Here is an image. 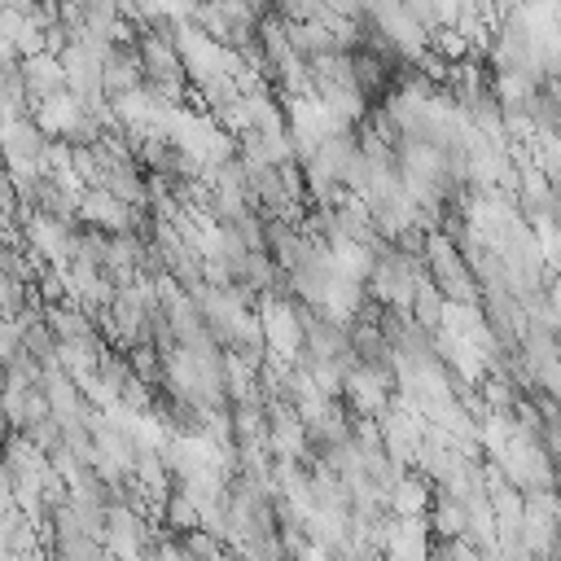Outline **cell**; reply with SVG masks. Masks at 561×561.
Returning <instances> with one entry per match:
<instances>
[{"mask_svg": "<svg viewBox=\"0 0 561 561\" xmlns=\"http://www.w3.org/2000/svg\"><path fill=\"white\" fill-rule=\"evenodd\" d=\"M430 491H434V482H430L425 473L403 469V473L394 478V486L386 491V513H390V517H421V513L430 508Z\"/></svg>", "mask_w": 561, "mask_h": 561, "instance_id": "3957f363", "label": "cell"}, {"mask_svg": "<svg viewBox=\"0 0 561 561\" xmlns=\"http://www.w3.org/2000/svg\"><path fill=\"white\" fill-rule=\"evenodd\" d=\"M136 83H140V53H136V44H110V53L101 57V88H105V96L123 92V88H136Z\"/></svg>", "mask_w": 561, "mask_h": 561, "instance_id": "277c9868", "label": "cell"}, {"mask_svg": "<svg viewBox=\"0 0 561 561\" xmlns=\"http://www.w3.org/2000/svg\"><path fill=\"white\" fill-rule=\"evenodd\" d=\"M408 311H412V320H416L421 329H438L443 294L434 289V280H430V276H425V280H416V289H412V302H408Z\"/></svg>", "mask_w": 561, "mask_h": 561, "instance_id": "7c38bea8", "label": "cell"}, {"mask_svg": "<svg viewBox=\"0 0 561 561\" xmlns=\"http://www.w3.org/2000/svg\"><path fill=\"white\" fill-rule=\"evenodd\" d=\"M285 39H289V48L307 61L311 53H324V48H333V39H329V31L316 22V18H298V22H285Z\"/></svg>", "mask_w": 561, "mask_h": 561, "instance_id": "9c48e42d", "label": "cell"}, {"mask_svg": "<svg viewBox=\"0 0 561 561\" xmlns=\"http://www.w3.org/2000/svg\"><path fill=\"white\" fill-rule=\"evenodd\" d=\"M188 526H197V508H193V500H188L180 486H171V491L162 495V530L180 535V530H188Z\"/></svg>", "mask_w": 561, "mask_h": 561, "instance_id": "4fadbf2b", "label": "cell"}, {"mask_svg": "<svg viewBox=\"0 0 561 561\" xmlns=\"http://www.w3.org/2000/svg\"><path fill=\"white\" fill-rule=\"evenodd\" d=\"M0 171H4V158H0Z\"/></svg>", "mask_w": 561, "mask_h": 561, "instance_id": "ffe728a7", "label": "cell"}, {"mask_svg": "<svg viewBox=\"0 0 561 561\" xmlns=\"http://www.w3.org/2000/svg\"><path fill=\"white\" fill-rule=\"evenodd\" d=\"M9 495H13V508H18L22 517H31V522L48 517V513H44V500H39V478H35V469H18L13 482H9Z\"/></svg>", "mask_w": 561, "mask_h": 561, "instance_id": "30bf717a", "label": "cell"}, {"mask_svg": "<svg viewBox=\"0 0 561 561\" xmlns=\"http://www.w3.org/2000/svg\"><path fill=\"white\" fill-rule=\"evenodd\" d=\"M4 434H9V421H4V412H0V438H4Z\"/></svg>", "mask_w": 561, "mask_h": 561, "instance_id": "d6986e66", "label": "cell"}, {"mask_svg": "<svg viewBox=\"0 0 561 561\" xmlns=\"http://www.w3.org/2000/svg\"><path fill=\"white\" fill-rule=\"evenodd\" d=\"M114 394H118V403H123V408L145 412V408H149V399H153V386H149V381H140L136 373H127V377L114 386Z\"/></svg>", "mask_w": 561, "mask_h": 561, "instance_id": "9a60e30c", "label": "cell"}, {"mask_svg": "<svg viewBox=\"0 0 561 561\" xmlns=\"http://www.w3.org/2000/svg\"><path fill=\"white\" fill-rule=\"evenodd\" d=\"M9 39H13L18 57H31V53H39V48H44V31H39V22H35L31 13H22V22H18V31H13Z\"/></svg>", "mask_w": 561, "mask_h": 561, "instance_id": "2e32d148", "label": "cell"}, {"mask_svg": "<svg viewBox=\"0 0 561 561\" xmlns=\"http://www.w3.org/2000/svg\"><path fill=\"white\" fill-rule=\"evenodd\" d=\"M158 105H162V101H153L140 83H136V88H123V92H110V110H114V123H118L123 131H140L145 123H153Z\"/></svg>", "mask_w": 561, "mask_h": 561, "instance_id": "8992f818", "label": "cell"}, {"mask_svg": "<svg viewBox=\"0 0 561 561\" xmlns=\"http://www.w3.org/2000/svg\"><path fill=\"white\" fill-rule=\"evenodd\" d=\"M394 390V368L390 364H368V359H355L342 377V399L351 412H364V416H377L386 408Z\"/></svg>", "mask_w": 561, "mask_h": 561, "instance_id": "6da1fadb", "label": "cell"}, {"mask_svg": "<svg viewBox=\"0 0 561 561\" xmlns=\"http://www.w3.org/2000/svg\"><path fill=\"white\" fill-rule=\"evenodd\" d=\"M123 359H127V368H131L140 381H149V386L162 381V359H158L153 342H131V346L123 351Z\"/></svg>", "mask_w": 561, "mask_h": 561, "instance_id": "5bb4252c", "label": "cell"}, {"mask_svg": "<svg viewBox=\"0 0 561 561\" xmlns=\"http://www.w3.org/2000/svg\"><path fill=\"white\" fill-rule=\"evenodd\" d=\"M70 167H75V175L83 184H101V162H96V153L88 145H70Z\"/></svg>", "mask_w": 561, "mask_h": 561, "instance_id": "e0dca14e", "label": "cell"}, {"mask_svg": "<svg viewBox=\"0 0 561 561\" xmlns=\"http://www.w3.org/2000/svg\"><path fill=\"white\" fill-rule=\"evenodd\" d=\"M219 368H224V399L228 403H263L254 368H245L232 346H219Z\"/></svg>", "mask_w": 561, "mask_h": 561, "instance_id": "5b68a950", "label": "cell"}, {"mask_svg": "<svg viewBox=\"0 0 561 561\" xmlns=\"http://www.w3.org/2000/svg\"><path fill=\"white\" fill-rule=\"evenodd\" d=\"M136 53H140V75H184V61H180L175 44L153 35V31L136 35Z\"/></svg>", "mask_w": 561, "mask_h": 561, "instance_id": "ba28073f", "label": "cell"}, {"mask_svg": "<svg viewBox=\"0 0 561 561\" xmlns=\"http://www.w3.org/2000/svg\"><path fill=\"white\" fill-rule=\"evenodd\" d=\"M0 456H4V465H9L13 473H18V469H39V465L48 460L22 430H9V434L0 438Z\"/></svg>", "mask_w": 561, "mask_h": 561, "instance_id": "8fae6325", "label": "cell"}, {"mask_svg": "<svg viewBox=\"0 0 561 561\" xmlns=\"http://www.w3.org/2000/svg\"><path fill=\"white\" fill-rule=\"evenodd\" d=\"M79 110H83V101H79L70 88H57V92L31 101V123H35L44 136H66L70 123L79 118Z\"/></svg>", "mask_w": 561, "mask_h": 561, "instance_id": "7a4b0ae2", "label": "cell"}, {"mask_svg": "<svg viewBox=\"0 0 561 561\" xmlns=\"http://www.w3.org/2000/svg\"><path fill=\"white\" fill-rule=\"evenodd\" d=\"M0 61H22V57H18V48H13V39H9V35H0Z\"/></svg>", "mask_w": 561, "mask_h": 561, "instance_id": "ac0fdd59", "label": "cell"}, {"mask_svg": "<svg viewBox=\"0 0 561 561\" xmlns=\"http://www.w3.org/2000/svg\"><path fill=\"white\" fill-rule=\"evenodd\" d=\"M22 66V83H26V96L35 101V96H48V92H57V88H66V70H61V61L53 57V53H31V57H22L18 61Z\"/></svg>", "mask_w": 561, "mask_h": 561, "instance_id": "52a82bcc", "label": "cell"}]
</instances>
